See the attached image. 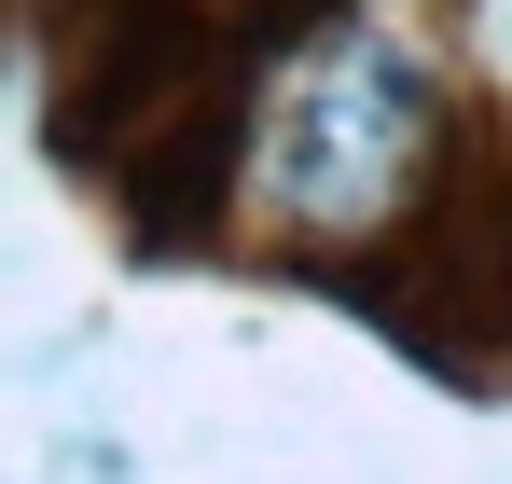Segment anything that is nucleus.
<instances>
[{
    "label": "nucleus",
    "instance_id": "f257e3e1",
    "mask_svg": "<svg viewBox=\"0 0 512 484\" xmlns=\"http://www.w3.org/2000/svg\"><path fill=\"white\" fill-rule=\"evenodd\" d=\"M429 153H443V83L388 28H319L236 111V208L305 249H360L416 208Z\"/></svg>",
    "mask_w": 512,
    "mask_h": 484
}]
</instances>
